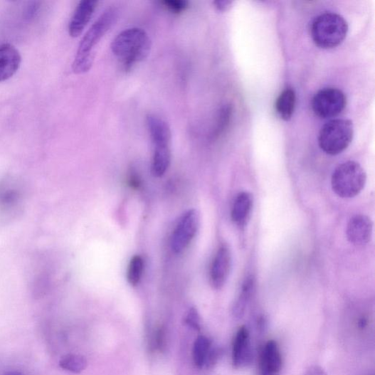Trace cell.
<instances>
[{"label": "cell", "instance_id": "obj_1", "mask_svg": "<svg viewBox=\"0 0 375 375\" xmlns=\"http://www.w3.org/2000/svg\"><path fill=\"white\" fill-rule=\"evenodd\" d=\"M152 40L140 28H130L120 33L112 41V53L117 58L125 70L147 58L152 49Z\"/></svg>", "mask_w": 375, "mask_h": 375}, {"label": "cell", "instance_id": "obj_2", "mask_svg": "<svg viewBox=\"0 0 375 375\" xmlns=\"http://www.w3.org/2000/svg\"><path fill=\"white\" fill-rule=\"evenodd\" d=\"M117 19V11L110 9L100 16L92 25L83 38L73 63L75 73L82 74L90 70L94 61L95 46L111 29Z\"/></svg>", "mask_w": 375, "mask_h": 375}, {"label": "cell", "instance_id": "obj_3", "mask_svg": "<svg viewBox=\"0 0 375 375\" xmlns=\"http://www.w3.org/2000/svg\"><path fill=\"white\" fill-rule=\"evenodd\" d=\"M348 24L339 14L326 12L312 22L310 33L315 43L322 48H333L341 44L347 36Z\"/></svg>", "mask_w": 375, "mask_h": 375}, {"label": "cell", "instance_id": "obj_4", "mask_svg": "<svg viewBox=\"0 0 375 375\" xmlns=\"http://www.w3.org/2000/svg\"><path fill=\"white\" fill-rule=\"evenodd\" d=\"M353 137V122L346 119H335L327 122L322 127L318 142L324 153L336 156L345 151Z\"/></svg>", "mask_w": 375, "mask_h": 375}, {"label": "cell", "instance_id": "obj_5", "mask_svg": "<svg viewBox=\"0 0 375 375\" xmlns=\"http://www.w3.org/2000/svg\"><path fill=\"white\" fill-rule=\"evenodd\" d=\"M366 174L357 162L349 161L339 165L334 171L332 186L334 192L344 199L354 198L364 189Z\"/></svg>", "mask_w": 375, "mask_h": 375}, {"label": "cell", "instance_id": "obj_6", "mask_svg": "<svg viewBox=\"0 0 375 375\" xmlns=\"http://www.w3.org/2000/svg\"><path fill=\"white\" fill-rule=\"evenodd\" d=\"M347 105L344 93L334 88L319 90L314 96L312 107L314 113L322 119H330L340 115Z\"/></svg>", "mask_w": 375, "mask_h": 375}, {"label": "cell", "instance_id": "obj_7", "mask_svg": "<svg viewBox=\"0 0 375 375\" xmlns=\"http://www.w3.org/2000/svg\"><path fill=\"white\" fill-rule=\"evenodd\" d=\"M199 227V215L194 210H189L180 218L174 228L170 241L172 252L182 253L194 238Z\"/></svg>", "mask_w": 375, "mask_h": 375}, {"label": "cell", "instance_id": "obj_8", "mask_svg": "<svg viewBox=\"0 0 375 375\" xmlns=\"http://www.w3.org/2000/svg\"><path fill=\"white\" fill-rule=\"evenodd\" d=\"M232 265V255L229 247L222 244L213 260L210 280L213 287L216 290L221 289L229 277Z\"/></svg>", "mask_w": 375, "mask_h": 375}, {"label": "cell", "instance_id": "obj_9", "mask_svg": "<svg viewBox=\"0 0 375 375\" xmlns=\"http://www.w3.org/2000/svg\"><path fill=\"white\" fill-rule=\"evenodd\" d=\"M253 357L251 337L245 327L239 328L234 337L232 361L236 369H243L252 363Z\"/></svg>", "mask_w": 375, "mask_h": 375}, {"label": "cell", "instance_id": "obj_10", "mask_svg": "<svg viewBox=\"0 0 375 375\" xmlns=\"http://www.w3.org/2000/svg\"><path fill=\"white\" fill-rule=\"evenodd\" d=\"M282 366V355L278 343L274 340L268 341L260 353V375H280Z\"/></svg>", "mask_w": 375, "mask_h": 375}, {"label": "cell", "instance_id": "obj_11", "mask_svg": "<svg viewBox=\"0 0 375 375\" xmlns=\"http://www.w3.org/2000/svg\"><path fill=\"white\" fill-rule=\"evenodd\" d=\"M373 223L365 215H356L349 221L346 234L349 243L356 245H363L369 243L371 238Z\"/></svg>", "mask_w": 375, "mask_h": 375}, {"label": "cell", "instance_id": "obj_12", "mask_svg": "<svg viewBox=\"0 0 375 375\" xmlns=\"http://www.w3.org/2000/svg\"><path fill=\"white\" fill-rule=\"evenodd\" d=\"M147 126L154 144V151L170 148L171 133L166 121L157 115H148Z\"/></svg>", "mask_w": 375, "mask_h": 375}, {"label": "cell", "instance_id": "obj_13", "mask_svg": "<svg viewBox=\"0 0 375 375\" xmlns=\"http://www.w3.org/2000/svg\"><path fill=\"white\" fill-rule=\"evenodd\" d=\"M97 2L83 0L75 11L69 23L68 32L72 38L79 37L90 22L96 9Z\"/></svg>", "mask_w": 375, "mask_h": 375}, {"label": "cell", "instance_id": "obj_14", "mask_svg": "<svg viewBox=\"0 0 375 375\" xmlns=\"http://www.w3.org/2000/svg\"><path fill=\"white\" fill-rule=\"evenodd\" d=\"M21 63V57L14 46L0 45V83L11 79L19 69Z\"/></svg>", "mask_w": 375, "mask_h": 375}, {"label": "cell", "instance_id": "obj_15", "mask_svg": "<svg viewBox=\"0 0 375 375\" xmlns=\"http://www.w3.org/2000/svg\"><path fill=\"white\" fill-rule=\"evenodd\" d=\"M253 208V196L247 191L240 192L236 197L231 211V218L238 226H243Z\"/></svg>", "mask_w": 375, "mask_h": 375}, {"label": "cell", "instance_id": "obj_16", "mask_svg": "<svg viewBox=\"0 0 375 375\" xmlns=\"http://www.w3.org/2000/svg\"><path fill=\"white\" fill-rule=\"evenodd\" d=\"M296 105V95L292 88L285 89L277 99L276 110L284 120H290L294 113Z\"/></svg>", "mask_w": 375, "mask_h": 375}, {"label": "cell", "instance_id": "obj_17", "mask_svg": "<svg viewBox=\"0 0 375 375\" xmlns=\"http://www.w3.org/2000/svg\"><path fill=\"white\" fill-rule=\"evenodd\" d=\"M255 289V280L253 277H248L244 281L240 294L236 300L233 307L234 316L241 318L245 314V310L250 302Z\"/></svg>", "mask_w": 375, "mask_h": 375}, {"label": "cell", "instance_id": "obj_18", "mask_svg": "<svg viewBox=\"0 0 375 375\" xmlns=\"http://www.w3.org/2000/svg\"><path fill=\"white\" fill-rule=\"evenodd\" d=\"M212 349V342L207 337L199 336L196 338L193 349V359L196 367L206 366Z\"/></svg>", "mask_w": 375, "mask_h": 375}, {"label": "cell", "instance_id": "obj_19", "mask_svg": "<svg viewBox=\"0 0 375 375\" xmlns=\"http://www.w3.org/2000/svg\"><path fill=\"white\" fill-rule=\"evenodd\" d=\"M171 163V149H156L154 151L152 172L157 178L162 177L168 170Z\"/></svg>", "mask_w": 375, "mask_h": 375}, {"label": "cell", "instance_id": "obj_20", "mask_svg": "<svg viewBox=\"0 0 375 375\" xmlns=\"http://www.w3.org/2000/svg\"><path fill=\"white\" fill-rule=\"evenodd\" d=\"M60 366L65 370L80 374L87 368L88 361L83 356L68 354L61 359Z\"/></svg>", "mask_w": 375, "mask_h": 375}, {"label": "cell", "instance_id": "obj_21", "mask_svg": "<svg viewBox=\"0 0 375 375\" xmlns=\"http://www.w3.org/2000/svg\"><path fill=\"white\" fill-rule=\"evenodd\" d=\"M144 266V260L141 256L135 255L131 259L127 271V280L131 285L137 286L140 282Z\"/></svg>", "mask_w": 375, "mask_h": 375}, {"label": "cell", "instance_id": "obj_22", "mask_svg": "<svg viewBox=\"0 0 375 375\" xmlns=\"http://www.w3.org/2000/svg\"><path fill=\"white\" fill-rule=\"evenodd\" d=\"M162 4L168 11L176 14L186 11L189 6V3L184 0H164Z\"/></svg>", "mask_w": 375, "mask_h": 375}, {"label": "cell", "instance_id": "obj_23", "mask_svg": "<svg viewBox=\"0 0 375 375\" xmlns=\"http://www.w3.org/2000/svg\"><path fill=\"white\" fill-rule=\"evenodd\" d=\"M231 112V109L228 106L222 108L219 115L218 126L215 132L214 136L219 135L222 132V131L224 130L225 127L228 126V122L230 120Z\"/></svg>", "mask_w": 375, "mask_h": 375}, {"label": "cell", "instance_id": "obj_24", "mask_svg": "<svg viewBox=\"0 0 375 375\" xmlns=\"http://www.w3.org/2000/svg\"><path fill=\"white\" fill-rule=\"evenodd\" d=\"M185 322L188 326L196 331L201 329V319L197 312V310L192 307L188 312Z\"/></svg>", "mask_w": 375, "mask_h": 375}, {"label": "cell", "instance_id": "obj_25", "mask_svg": "<svg viewBox=\"0 0 375 375\" xmlns=\"http://www.w3.org/2000/svg\"><path fill=\"white\" fill-rule=\"evenodd\" d=\"M167 336L164 327H160L155 335V345L160 352H164L166 349Z\"/></svg>", "mask_w": 375, "mask_h": 375}, {"label": "cell", "instance_id": "obj_26", "mask_svg": "<svg viewBox=\"0 0 375 375\" xmlns=\"http://www.w3.org/2000/svg\"><path fill=\"white\" fill-rule=\"evenodd\" d=\"M213 4L218 11H226L231 7L233 2L229 1V0H218Z\"/></svg>", "mask_w": 375, "mask_h": 375}, {"label": "cell", "instance_id": "obj_27", "mask_svg": "<svg viewBox=\"0 0 375 375\" xmlns=\"http://www.w3.org/2000/svg\"><path fill=\"white\" fill-rule=\"evenodd\" d=\"M305 375H327L326 371L319 366H315L307 371Z\"/></svg>", "mask_w": 375, "mask_h": 375}, {"label": "cell", "instance_id": "obj_28", "mask_svg": "<svg viewBox=\"0 0 375 375\" xmlns=\"http://www.w3.org/2000/svg\"><path fill=\"white\" fill-rule=\"evenodd\" d=\"M4 375H23V374L17 371H11L6 373Z\"/></svg>", "mask_w": 375, "mask_h": 375}]
</instances>
